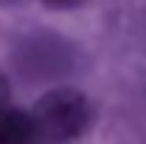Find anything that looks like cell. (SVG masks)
Masks as SVG:
<instances>
[{
  "instance_id": "6da1fadb",
  "label": "cell",
  "mask_w": 146,
  "mask_h": 144,
  "mask_svg": "<svg viewBox=\"0 0 146 144\" xmlns=\"http://www.w3.org/2000/svg\"><path fill=\"white\" fill-rule=\"evenodd\" d=\"M39 139L51 141H68L82 136L90 124V102L70 88H59L45 93L31 110Z\"/></svg>"
},
{
  "instance_id": "7a4b0ae2",
  "label": "cell",
  "mask_w": 146,
  "mask_h": 144,
  "mask_svg": "<svg viewBox=\"0 0 146 144\" xmlns=\"http://www.w3.org/2000/svg\"><path fill=\"white\" fill-rule=\"evenodd\" d=\"M39 133L31 113L0 110V144H36Z\"/></svg>"
},
{
  "instance_id": "3957f363",
  "label": "cell",
  "mask_w": 146,
  "mask_h": 144,
  "mask_svg": "<svg viewBox=\"0 0 146 144\" xmlns=\"http://www.w3.org/2000/svg\"><path fill=\"white\" fill-rule=\"evenodd\" d=\"M6 102H9V82L0 76V110H6Z\"/></svg>"
},
{
  "instance_id": "277c9868",
  "label": "cell",
  "mask_w": 146,
  "mask_h": 144,
  "mask_svg": "<svg viewBox=\"0 0 146 144\" xmlns=\"http://www.w3.org/2000/svg\"><path fill=\"white\" fill-rule=\"evenodd\" d=\"M48 6H56V9H68V6H79L82 0H45Z\"/></svg>"
}]
</instances>
